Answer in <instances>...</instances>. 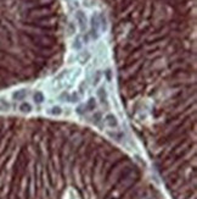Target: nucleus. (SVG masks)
<instances>
[{"mask_svg":"<svg viewBox=\"0 0 197 199\" xmlns=\"http://www.w3.org/2000/svg\"><path fill=\"white\" fill-rule=\"evenodd\" d=\"M94 109H95V101H94V99H90L88 104L85 105V110H94Z\"/></svg>","mask_w":197,"mask_h":199,"instance_id":"obj_9","label":"nucleus"},{"mask_svg":"<svg viewBox=\"0 0 197 199\" xmlns=\"http://www.w3.org/2000/svg\"><path fill=\"white\" fill-rule=\"evenodd\" d=\"M20 111H21V112H31V111H32V105H31V104L29 103H22L21 105H20Z\"/></svg>","mask_w":197,"mask_h":199,"instance_id":"obj_2","label":"nucleus"},{"mask_svg":"<svg viewBox=\"0 0 197 199\" xmlns=\"http://www.w3.org/2000/svg\"><path fill=\"white\" fill-rule=\"evenodd\" d=\"M97 96L100 98V100H101L102 103H103V100L106 99V93H105V89L103 88H100L97 90Z\"/></svg>","mask_w":197,"mask_h":199,"instance_id":"obj_8","label":"nucleus"},{"mask_svg":"<svg viewBox=\"0 0 197 199\" xmlns=\"http://www.w3.org/2000/svg\"><path fill=\"white\" fill-rule=\"evenodd\" d=\"M33 98H34L35 103H38V104H40V103H43V101H44V94H43L42 92H35Z\"/></svg>","mask_w":197,"mask_h":199,"instance_id":"obj_6","label":"nucleus"},{"mask_svg":"<svg viewBox=\"0 0 197 199\" xmlns=\"http://www.w3.org/2000/svg\"><path fill=\"white\" fill-rule=\"evenodd\" d=\"M103 122L106 123V126H108L109 128H116L118 127V120L114 115L112 114H108L106 115L105 117H103Z\"/></svg>","mask_w":197,"mask_h":199,"instance_id":"obj_1","label":"nucleus"},{"mask_svg":"<svg viewBox=\"0 0 197 199\" xmlns=\"http://www.w3.org/2000/svg\"><path fill=\"white\" fill-rule=\"evenodd\" d=\"M10 103L9 101H6L5 99H0V111H7V110H10Z\"/></svg>","mask_w":197,"mask_h":199,"instance_id":"obj_4","label":"nucleus"},{"mask_svg":"<svg viewBox=\"0 0 197 199\" xmlns=\"http://www.w3.org/2000/svg\"><path fill=\"white\" fill-rule=\"evenodd\" d=\"M26 90H18V92H16L14 94V99L15 100H23L26 98Z\"/></svg>","mask_w":197,"mask_h":199,"instance_id":"obj_5","label":"nucleus"},{"mask_svg":"<svg viewBox=\"0 0 197 199\" xmlns=\"http://www.w3.org/2000/svg\"><path fill=\"white\" fill-rule=\"evenodd\" d=\"M77 18H78V21H79V23H80L82 28H83V27L85 26V16L79 11V12L77 14Z\"/></svg>","mask_w":197,"mask_h":199,"instance_id":"obj_7","label":"nucleus"},{"mask_svg":"<svg viewBox=\"0 0 197 199\" xmlns=\"http://www.w3.org/2000/svg\"><path fill=\"white\" fill-rule=\"evenodd\" d=\"M48 112H49L50 115H54V116H60V115L62 114V109H61L60 106H53L51 109L48 110Z\"/></svg>","mask_w":197,"mask_h":199,"instance_id":"obj_3","label":"nucleus"}]
</instances>
